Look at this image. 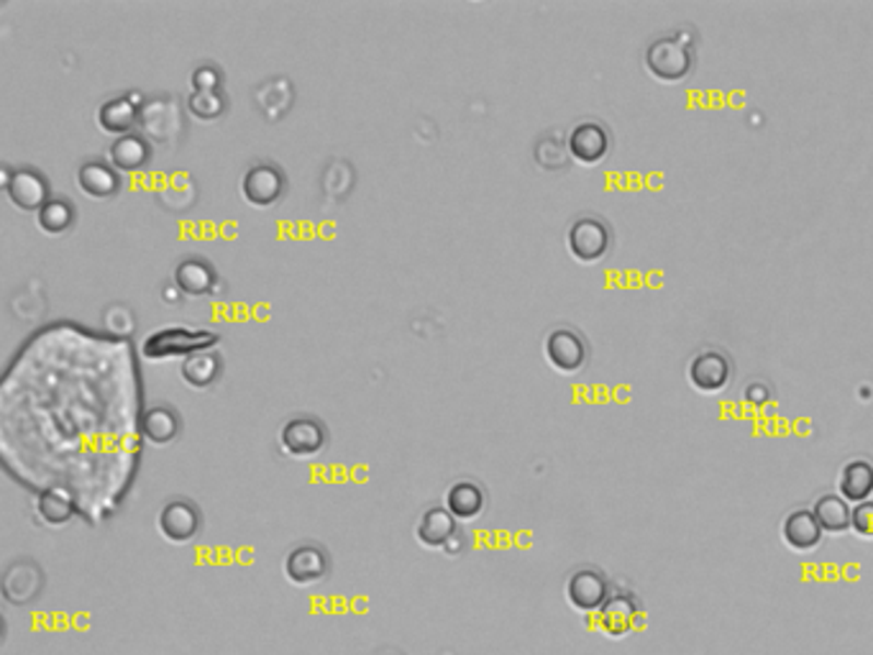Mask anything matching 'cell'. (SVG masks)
Listing matches in <instances>:
<instances>
[{
	"label": "cell",
	"instance_id": "cell-1",
	"mask_svg": "<svg viewBox=\"0 0 873 655\" xmlns=\"http://www.w3.org/2000/svg\"><path fill=\"white\" fill-rule=\"evenodd\" d=\"M694 47L682 34L656 36L646 47V70L659 82H682L694 70Z\"/></svg>",
	"mask_w": 873,
	"mask_h": 655
},
{
	"label": "cell",
	"instance_id": "cell-2",
	"mask_svg": "<svg viewBox=\"0 0 873 655\" xmlns=\"http://www.w3.org/2000/svg\"><path fill=\"white\" fill-rule=\"evenodd\" d=\"M221 336L213 331H192V327H162V331H154L152 336H146L144 346H141V354L149 361H162V359H175V356H182L188 359L192 354H203L211 352V348L219 344Z\"/></svg>",
	"mask_w": 873,
	"mask_h": 655
},
{
	"label": "cell",
	"instance_id": "cell-3",
	"mask_svg": "<svg viewBox=\"0 0 873 655\" xmlns=\"http://www.w3.org/2000/svg\"><path fill=\"white\" fill-rule=\"evenodd\" d=\"M566 246L577 262L594 264L607 257L610 246H613V230L597 215H579L566 230Z\"/></svg>",
	"mask_w": 873,
	"mask_h": 655
},
{
	"label": "cell",
	"instance_id": "cell-4",
	"mask_svg": "<svg viewBox=\"0 0 873 655\" xmlns=\"http://www.w3.org/2000/svg\"><path fill=\"white\" fill-rule=\"evenodd\" d=\"M566 602L581 615H597L604 607V602L613 597L607 576L597 565H579L566 579Z\"/></svg>",
	"mask_w": 873,
	"mask_h": 655
},
{
	"label": "cell",
	"instance_id": "cell-5",
	"mask_svg": "<svg viewBox=\"0 0 873 655\" xmlns=\"http://www.w3.org/2000/svg\"><path fill=\"white\" fill-rule=\"evenodd\" d=\"M280 449L290 458H312L318 456L320 451L326 449V428L323 422L316 418H308V415H297V418H290L287 422H282L280 428Z\"/></svg>",
	"mask_w": 873,
	"mask_h": 655
},
{
	"label": "cell",
	"instance_id": "cell-6",
	"mask_svg": "<svg viewBox=\"0 0 873 655\" xmlns=\"http://www.w3.org/2000/svg\"><path fill=\"white\" fill-rule=\"evenodd\" d=\"M282 573L290 584L300 586H316L331 573V558H328L326 548L316 546V543H300L295 546L282 561Z\"/></svg>",
	"mask_w": 873,
	"mask_h": 655
},
{
	"label": "cell",
	"instance_id": "cell-7",
	"mask_svg": "<svg viewBox=\"0 0 873 655\" xmlns=\"http://www.w3.org/2000/svg\"><path fill=\"white\" fill-rule=\"evenodd\" d=\"M543 354L551 367L562 374H577L589 359L587 341L574 327H554L543 341Z\"/></svg>",
	"mask_w": 873,
	"mask_h": 655
},
{
	"label": "cell",
	"instance_id": "cell-8",
	"mask_svg": "<svg viewBox=\"0 0 873 655\" xmlns=\"http://www.w3.org/2000/svg\"><path fill=\"white\" fill-rule=\"evenodd\" d=\"M200 525H203V517H200V510L190 500H169L156 515V531L164 540L175 543V546H185V543L196 540L200 533Z\"/></svg>",
	"mask_w": 873,
	"mask_h": 655
},
{
	"label": "cell",
	"instance_id": "cell-9",
	"mask_svg": "<svg viewBox=\"0 0 873 655\" xmlns=\"http://www.w3.org/2000/svg\"><path fill=\"white\" fill-rule=\"evenodd\" d=\"M287 180L274 164H253L241 177V198L253 207H272L285 195Z\"/></svg>",
	"mask_w": 873,
	"mask_h": 655
},
{
	"label": "cell",
	"instance_id": "cell-10",
	"mask_svg": "<svg viewBox=\"0 0 873 655\" xmlns=\"http://www.w3.org/2000/svg\"><path fill=\"white\" fill-rule=\"evenodd\" d=\"M640 615H644V605H640L638 594L613 592V597L597 612V624L607 638H625L638 628Z\"/></svg>",
	"mask_w": 873,
	"mask_h": 655
},
{
	"label": "cell",
	"instance_id": "cell-11",
	"mask_svg": "<svg viewBox=\"0 0 873 655\" xmlns=\"http://www.w3.org/2000/svg\"><path fill=\"white\" fill-rule=\"evenodd\" d=\"M5 198L11 200L13 207L24 213H39L44 205L49 203V182L42 172H36L32 167L13 169L9 184L3 188Z\"/></svg>",
	"mask_w": 873,
	"mask_h": 655
},
{
	"label": "cell",
	"instance_id": "cell-12",
	"mask_svg": "<svg viewBox=\"0 0 873 655\" xmlns=\"http://www.w3.org/2000/svg\"><path fill=\"white\" fill-rule=\"evenodd\" d=\"M686 377H689L694 390L707 394L722 392L730 382H733V361H730L725 354L715 352V348H710V352H699L689 361Z\"/></svg>",
	"mask_w": 873,
	"mask_h": 655
},
{
	"label": "cell",
	"instance_id": "cell-13",
	"mask_svg": "<svg viewBox=\"0 0 873 655\" xmlns=\"http://www.w3.org/2000/svg\"><path fill=\"white\" fill-rule=\"evenodd\" d=\"M566 148H569V154L579 164H585V167H594V164H600L604 156L610 154V148H613V139H610V131L604 129L602 123L585 121V123L574 126L569 139H566Z\"/></svg>",
	"mask_w": 873,
	"mask_h": 655
},
{
	"label": "cell",
	"instance_id": "cell-14",
	"mask_svg": "<svg viewBox=\"0 0 873 655\" xmlns=\"http://www.w3.org/2000/svg\"><path fill=\"white\" fill-rule=\"evenodd\" d=\"M825 531L819 527L815 512L812 510H794L783 517L781 523V540L783 546L792 548L794 553H812L823 546Z\"/></svg>",
	"mask_w": 873,
	"mask_h": 655
},
{
	"label": "cell",
	"instance_id": "cell-15",
	"mask_svg": "<svg viewBox=\"0 0 873 655\" xmlns=\"http://www.w3.org/2000/svg\"><path fill=\"white\" fill-rule=\"evenodd\" d=\"M139 106H141V98L139 93H129V95H116V98H110L103 103L98 108V114H95V121H98V129L110 133V136L121 139L126 133H131L133 126H137V118H139Z\"/></svg>",
	"mask_w": 873,
	"mask_h": 655
},
{
	"label": "cell",
	"instance_id": "cell-16",
	"mask_svg": "<svg viewBox=\"0 0 873 655\" xmlns=\"http://www.w3.org/2000/svg\"><path fill=\"white\" fill-rule=\"evenodd\" d=\"M74 180H78V188L93 200H110L121 190V172L110 162L101 159L80 164Z\"/></svg>",
	"mask_w": 873,
	"mask_h": 655
},
{
	"label": "cell",
	"instance_id": "cell-17",
	"mask_svg": "<svg viewBox=\"0 0 873 655\" xmlns=\"http://www.w3.org/2000/svg\"><path fill=\"white\" fill-rule=\"evenodd\" d=\"M484 504H487L484 489L472 479H459L446 489V510L457 523H472L484 512Z\"/></svg>",
	"mask_w": 873,
	"mask_h": 655
},
{
	"label": "cell",
	"instance_id": "cell-18",
	"mask_svg": "<svg viewBox=\"0 0 873 655\" xmlns=\"http://www.w3.org/2000/svg\"><path fill=\"white\" fill-rule=\"evenodd\" d=\"M457 533V520L451 517V512L446 508L425 510L415 525L417 543L428 550H444Z\"/></svg>",
	"mask_w": 873,
	"mask_h": 655
},
{
	"label": "cell",
	"instance_id": "cell-19",
	"mask_svg": "<svg viewBox=\"0 0 873 655\" xmlns=\"http://www.w3.org/2000/svg\"><path fill=\"white\" fill-rule=\"evenodd\" d=\"M838 495L850 504L869 502L873 497V464L869 458H853L840 468Z\"/></svg>",
	"mask_w": 873,
	"mask_h": 655
},
{
	"label": "cell",
	"instance_id": "cell-20",
	"mask_svg": "<svg viewBox=\"0 0 873 655\" xmlns=\"http://www.w3.org/2000/svg\"><path fill=\"white\" fill-rule=\"evenodd\" d=\"M149 159H152V146L137 133H126L108 148V162L114 164L118 172H139V169L146 167Z\"/></svg>",
	"mask_w": 873,
	"mask_h": 655
},
{
	"label": "cell",
	"instance_id": "cell-21",
	"mask_svg": "<svg viewBox=\"0 0 873 655\" xmlns=\"http://www.w3.org/2000/svg\"><path fill=\"white\" fill-rule=\"evenodd\" d=\"M175 287L180 289L182 295L190 297H203L211 293L215 287V272L213 266L205 262V259H182L180 264L175 266Z\"/></svg>",
	"mask_w": 873,
	"mask_h": 655
},
{
	"label": "cell",
	"instance_id": "cell-22",
	"mask_svg": "<svg viewBox=\"0 0 873 655\" xmlns=\"http://www.w3.org/2000/svg\"><path fill=\"white\" fill-rule=\"evenodd\" d=\"M221 371H223V361L215 352L192 354L180 364L182 382L192 386V390H211V386L219 382Z\"/></svg>",
	"mask_w": 873,
	"mask_h": 655
},
{
	"label": "cell",
	"instance_id": "cell-23",
	"mask_svg": "<svg viewBox=\"0 0 873 655\" xmlns=\"http://www.w3.org/2000/svg\"><path fill=\"white\" fill-rule=\"evenodd\" d=\"M141 436L152 445H169L180 436V415L169 405L149 407L141 422Z\"/></svg>",
	"mask_w": 873,
	"mask_h": 655
},
{
	"label": "cell",
	"instance_id": "cell-24",
	"mask_svg": "<svg viewBox=\"0 0 873 655\" xmlns=\"http://www.w3.org/2000/svg\"><path fill=\"white\" fill-rule=\"evenodd\" d=\"M812 512H815L819 527L830 535H842L850 531V520H853V508H850L848 500H842L840 495H823L817 497L815 504H812Z\"/></svg>",
	"mask_w": 873,
	"mask_h": 655
},
{
	"label": "cell",
	"instance_id": "cell-25",
	"mask_svg": "<svg viewBox=\"0 0 873 655\" xmlns=\"http://www.w3.org/2000/svg\"><path fill=\"white\" fill-rule=\"evenodd\" d=\"M36 517L49 527H64L74 517V502L70 491L64 489H44L42 495H36Z\"/></svg>",
	"mask_w": 873,
	"mask_h": 655
},
{
	"label": "cell",
	"instance_id": "cell-26",
	"mask_svg": "<svg viewBox=\"0 0 873 655\" xmlns=\"http://www.w3.org/2000/svg\"><path fill=\"white\" fill-rule=\"evenodd\" d=\"M74 218H78V213H74L72 200L51 198L49 203L36 213V228L47 236H62L74 226Z\"/></svg>",
	"mask_w": 873,
	"mask_h": 655
},
{
	"label": "cell",
	"instance_id": "cell-27",
	"mask_svg": "<svg viewBox=\"0 0 873 655\" xmlns=\"http://www.w3.org/2000/svg\"><path fill=\"white\" fill-rule=\"evenodd\" d=\"M188 110L192 118L198 121H219V118L226 114V100H223L221 93H196L192 91L188 95Z\"/></svg>",
	"mask_w": 873,
	"mask_h": 655
},
{
	"label": "cell",
	"instance_id": "cell-28",
	"mask_svg": "<svg viewBox=\"0 0 873 655\" xmlns=\"http://www.w3.org/2000/svg\"><path fill=\"white\" fill-rule=\"evenodd\" d=\"M190 82H192V91L196 93H219L223 74L215 64H200L192 70Z\"/></svg>",
	"mask_w": 873,
	"mask_h": 655
},
{
	"label": "cell",
	"instance_id": "cell-29",
	"mask_svg": "<svg viewBox=\"0 0 873 655\" xmlns=\"http://www.w3.org/2000/svg\"><path fill=\"white\" fill-rule=\"evenodd\" d=\"M856 535L861 538H873V500L853 504V520H850Z\"/></svg>",
	"mask_w": 873,
	"mask_h": 655
},
{
	"label": "cell",
	"instance_id": "cell-30",
	"mask_svg": "<svg viewBox=\"0 0 873 655\" xmlns=\"http://www.w3.org/2000/svg\"><path fill=\"white\" fill-rule=\"evenodd\" d=\"M103 323H106V327H110V331L126 333V336L133 331V315L126 308H121V305H114V308L106 312V318H103Z\"/></svg>",
	"mask_w": 873,
	"mask_h": 655
},
{
	"label": "cell",
	"instance_id": "cell-31",
	"mask_svg": "<svg viewBox=\"0 0 873 655\" xmlns=\"http://www.w3.org/2000/svg\"><path fill=\"white\" fill-rule=\"evenodd\" d=\"M177 295H182V293H180V289H177V287H175V289H169V293H167V295H164V300H169V302H175V300H177Z\"/></svg>",
	"mask_w": 873,
	"mask_h": 655
}]
</instances>
